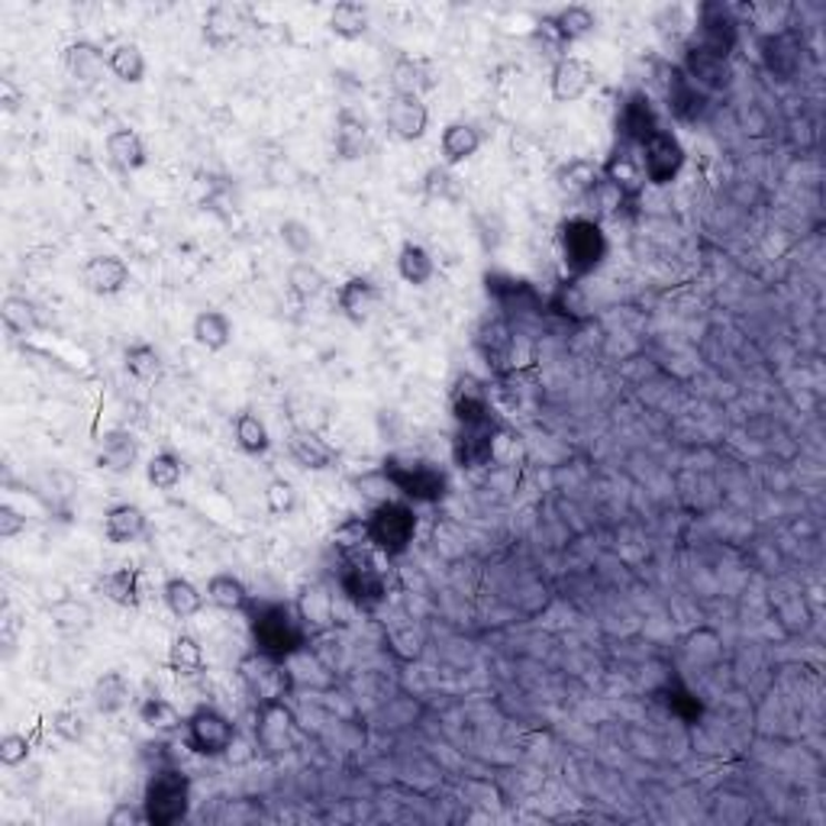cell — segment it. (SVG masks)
<instances>
[{"mask_svg": "<svg viewBox=\"0 0 826 826\" xmlns=\"http://www.w3.org/2000/svg\"><path fill=\"white\" fill-rule=\"evenodd\" d=\"M246 623H249V637H252V649L268 652L275 659H295L307 646L310 630L303 627L298 607L288 601H271V598H256L246 610Z\"/></svg>", "mask_w": 826, "mask_h": 826, "instance_id": "1", "label": "cell"}, {"mask_svg": "<svg viewBox=\"0 0 826 826\" xmlns=\"http://www.w3.org/2000/svg\"><path fill=\"white\" fill-rule=\"evenodd\" d=\"M381 478L411 504H440L450 494V475L420 455H388L381 462Z\"/></svg>", "mask_w": 826, "mask_h": 826, "instance_id": "2", "label": "cell"}, {"mask_svg": "<svg viewBox=\"0 0 826 826\" xmlns=\"http://www.w3.org/2000/svg\"><path fill=\"white\" fill-rule=\"evenodd\" d=\"M607 252H610V242L598 217L578 214L559 226V256H562L565 275L571 281L595 275L607 259Z\"/></svg>", "mask_w": 826, "mask_h": 826, "instance_id": "3", "label": "cell"}, {"mask_svg": "<svg viewBox=\"0 0 826 826\" xmlns=\"http://www.w3.org/2000/svg\"><path fill=\"white\" fill-rule=\"evenodd\" d=\"M143 810L149 826H178L190 814V778L182 765L152 768L143 788Z\"/></svg>", "mask_w": 826, "mask_h": 826, "instance_id": "4", "label": "cell"}, {"mask_svg": "<svg viewBox=\"0 0 826 826\" xmlns=\"http://www.w3.org/2000/svg\"><path fill=\"white\" fill-rule=\"evenodd\" d=\"M365 526H369V539L378 556L401 559L411 553L420 520H416L411 500L397 497V500H378L365 517Z\"/></svg>", "mask_w": 826, "mask_h": 826, "instance_id": "5", "label": "cell"}, {"mask_svg": "<svg viewBox=\"0 0 826 826\" xmlns=\"http://www.w3.org/2000/svg\"><path fill=\"white\" fill-rule=\"evenodd\" d=\"M337 581L342 598L352 603L355 610H362V613H375L378 607L388 601V581H384V571L378 568L372 553L342 556Z\"/></svg>", "mask_w": 826, "mask_h": 826, "instance_id": "6", "label": "cell"}, {"mask_svg": "<svg viewBox=\"0 0 826 826\" xmlns=\"http://www.w3.org/2000/svg\"><path fill=\"white\" fill-rule=\"evenodd\" d=\"M239 681L249 691L252 704L281 701V698H291V691H295V672H291L288 659H275L259 649H252L239 659Z\"/></svg>", "mask_w": 826, "mask_h": 826, "instance_id": "7", "label": "cell"}, {"mask_svg": "<svg viewBox=\"0 0 826 826\" xmlns=\"http://www.w3.org/2000/svg\"><path fill=\"white\" fill-rule=\"evenodd\" d=\"M688 42L711 52L716 59H723V62H730L736 45H740V17H736V10L730 3H720V0L701 3L698 7V23H694Z\"/></svg>", "mask_w": 826, "mask_h": 826, "instance_id": "8", "label": "cell"}, {"mask_svg": "<svg viewBox=\"0 0 826 826\" xmlns=\"http://www.w3.org/2000/svg\"><path fill=\"white\" fill-rule=\"evenodd\" d=\"M236 740H239L236 723H233L224 711L210 708V704L190 711L188 720H185V743H188L190 752H197V755H204V758L229 755Z\"/></svg>", "mask_w": 826, "mask_h": 826, "instance_id": "9", "label": "cell"}, {"mask_svg": "<svg viewBox=\"0 0 826 826\" xmlns=\"http://www.w3.org/2000/svg\"><path fill=\"white\" fill-rule=\"evenodd\" d=\"M639 165H642V175H646V185L652 188H669L672 182H678L684 162H688V152L681 146L675 130H659L652 133L642 146L637 149Z\"/></svg>", "mask_w": 826, "mask_h": 826, "instance_id": "10", "label": "cell"}, {"mask_svg": "<svg viewBox=\"0 0 826 826\" xmlns=\"http://www.w3.org/2000/svg\"><path fill=\"white\" fill-rule=\"evenodd\" d=\"M252 743L265 755H281V752L295 750V743H298V714L288 704V698L256 704Z\"/></svg>", "mask_w": 826, "mask_h": 826, "instance_id": "11", "label": "cell"}, {"mask_svg": "<svg viewBox=\"0 0 826 826\" xmlns=\"http://www.w3.org/2000/svg\"><path fill=\"white\" fill-rule=\"evenodd\" d=\"M659 130H662V120H659V111H655L652 97L646 91L627 94L623 104H620V111H617V143L630 146V149H639Z\"/></svg>", "mask_w": 826, "mask_h": 826, "instance_id": "12", "label": "cell"}, {"mask_svg": "<svg viewBox=\"0 0 826 826\" xmlns=\"http://www.w3.org/2000/svg\"><path fill=\"white\" fill-rule=\"evenodd\" d=\"M384 126L401 143H420L430 130V107L416 94H391L384 101Z\"/></svg>", "mask_w": 826, "mask_h": 826, "instance_id": "13", "label": "cell"}, {"mask_svg": "<svg viewBox=\"0 0 826 826\" xmlns=\"http://www.w3.org/2000/svg\"><path fill=\"white\" fill-rule=\"evenodd\" d=\"M595 84H598V69L581 55H565L549 72V94L556 104H575L588 97Z\"/></svg>", "mask_w": 826, "mask_h": 826, "instance_id": "14", "label": "cell"}, {"mask_svg": "<svg viewBox=\"0 0 826 826\" xmlns=\"http://www.w3.org/2000/svg\"><path fill=\"white\" fill-rule=\"evenodd\" d=\"M662 94H665V104H669V113L675 116L678 123H698L704 111H708V94L684 75L681 65H665L662 69Z\"/></svg>", "mask_w": 826, "mask_h": 826, "instance_id": "15", "label": "cell"}, {"mask_svg": "<svg viewBox=\"0 0 826 826\" xmlns=\"http://www.w3.org/2000/svg\"><path fill=\"white\" fill-rule=\"evenodd\" d=\"M494 443H497V423H478V426H455L452 436V458L458 468L475 472L485 468L494 458Z\"/></svg>", "mask_w": 826, "mask_h": 826, "instance_id": "16", "label": "cell"}, {"mask_svg": "<svg viewBox=\"0 0 826 826\" xmlns=\"http://www.w3.org/2000/svg\"><path fill=\"white\" fill-rule=\"evenodd\" d=\"M133 281V271L130 265L123 262L120 256L113 252H101V256H91L87 262L81 265V285L97 295V298H116L130 288Z\"/></svg>", "mask_w": 826, "mask_h": 826, "instance_id": "17", "label": "cell"}, {"mask_svg": "<svg viewBox=\"0 0 826 826\" xmlns=\"http://www.w3.org/2000/svg\"><path fill=\"white\" fill-rule=\"evenodd\" d=\"M62 69L81 87H97L104 81V75L111 72L107 69V52L91 39H75V42H69L62 49Z\"/></svg>", "mask_w": 826, "mask_h": 826, "instance_id": "18", "label": "cell"}, {"mask_svg": "<svg viewBox=\"0 0 826 826\" xmlns=\"http://www.w3.org/2000/svg\"><path fill=\"white\" fill-rule=\"evenodd\" d=\"M601 178L617 190L623 200H637L639 194L646 190V175L639 165L637 149L630 146H613V152L607 155V162H601Z\"/></svg>", "mask_w": 826, "mask_h": 826, "instance_id": "19", "label": "cell"}, {"mask_svg": "<svg viewBox=\"0 0 826 826\" xmlns=\"http://www.w3.org/2000/svg\"><path fill=\"white\" fill-rule=\"evenodd\" d=\"M378 303H381V291L372 278L365 275H352L339 285L337 291V310L352 323V327H365L375 317Z\"/></svg>", "mask_w": 826, "mask_h": 826, "instance_id": "20", "label": "cell"}, {"mask_svg": "<svg viewBox=\"0 0 826 826\" xmlns=\"http://www.w3.org/2000/svg\"><path fill=\"white\" fill-rule=\"evenodd\" d=\"M246 27H252L249 10L239 3H214L204 13V42L210 49H229L233 42H239V37L246 33Z\"/></svg>", "mask_w": 826, "mask_h": 826, "instance_id": "21", "label": "cell"}, {"mask_svg": "<svg viewBox=\"0 0 826 826\" xmlns=\"http://www.w3.org/2000/svg\"><path fill=\"white\" fill-rule=\"evenodd\" d=\"M450 411L455 426H478V423H488L494 420L491 416V397L485 391V384L478 378L465 375L455 381L450 394Z\"/></svg>", "mask_w": 826, "mask_h": 826, "instance_id": "22", "label": "cell"}, {"mask_svg": "<svg viewBox=\"0 0 826 826\" xmlns=\"http://www.w3.org/2000/svg\"><path fill=\"white\" fill-rule=\"evenodd\" d=\"M333 146L342 162H359L372 149V123L369 116L352 107H342L337 113V130H333Z\"/></svg>", "mask_w": 826, "mask_h": 826, "instance_id": "23", "label": "cell"}, {"mask_svg": "<svg viewBox=\"0 0 826 826\" xmlns=\"http://www.w3.org/2000/svg\"><path fill=\"white\" fill-rule=\"evenodd\" d=\"M485 291H488V298L500 310H510V313H526V310L539 307V298H536L533 285L526 278L507 275V271H488L485 275Z\"/></svg>", "mask_w": 826, "mask_h": 826, "instance_id": "24", "label": "cell"}, {"mask_svg": "<svg viewBox=\"0 0 826 826\" xmlns=\"http://www.w3.org/2000/svg\"><path fill=\"white\" fill-rule=\"evenodd\" d=\"M681 69H684V75L691 78L708 97H711L714 91H723V87L730 84V78H733L730 62L716 59V55L698 49V45H691V42H684V62H681Z\"/></svg>", "mask_w": 826, "mask_h": 826, "instance_id": "25", "label": "cell"}, {"mask_svg": "<svg viewBox=\"0 0 826 826\" xmlns=\"http://www.w3.org/2000/svg\"><path fill=\"white\" fill-rule=\"evenodd\" d=\"M140 462V440L130 430H107L97 446V468L111 475H130Z\"/></svg>", "mask_w": 826, "mask_h": 826, "instance_id": "26", "label": "cell"}, {"mask_svg": "<svg viewBox=\"0 0 826 826\" xmlns=\"http://www.w3.org/2000/svg\"><path fill=\"white\" fill-rule=\"evenodd\" d=\"M149 529V517L140 504H130V500H120L107 507L104 514V536L113 546H130L136 539H143Z\"/></svg>", "mask_w": 826, "mask_h": 826, "instance_id": "27", "label": "cell"}, {"mask_svg": "<svg viewBox=\"0 0 826 826\" xmlns=\"http://www.w3.org/2000/svg\"><path fill=\"white\" fill-rule=\"evenodd\" d=\"M288 455L295 458V465H301L307 472H327L337 465V450L313 430H291L288 433Z\"/></svg>", "mask_w": 826, "mask_h": 826, "instance_id": "28", "label": "cell"}, {"mask_svg": "<svg viewBox=\"0 0 826 826\" xmlns=\"http://www.w3.org/2000/svg\"><path fill=\"white\" fill-rule=\"evenodd\" d=\"M482 149V130L468 120H452L443 126V136H440V155H443V165L446 168H455V165H465L468 158H475Z\"/></svg>", "mask_w": 826, "mask_h": 826, "instance_id": "29", "label": "cell"}, {"mask_svg": "<svg viewBox=\"0 0 826 826\" xmlns=\"http://www.w3.org/2000/svg\"><path fill=\"white\" fill-rule=\"evenodd\" d=\"M104 146H107L111 165L116 172H123V175H133V172L146 168V162H149L146 140H143L136 130H130V126H116V130H111Z\"/></svg>", "mask_w": 826, "mask_h": 826, "instance_id": "30", "label": "cell"}, {"mask_svg": "<svg viewBox=\"0 0 826 826\" xmlns=\"http://www.w3.org/2000/svg\"><path fill=\"white\" fill-rule=\"evenodd\" d=\"M543 20H546V27H549L556 37L562 39L565 49H568L571 42L588 39L598 30V13H595L591 7H585V3H568V7L549 13V17H543Z\"/></svg>", "mask_w": 826, "mask_h": 826, "instance_id": "31", "label": "cell"}, {"mask_svg": "<svg viewBox=\"0 0 826 826\" xmlns=\"http://www.w3.org/2000/svg\"><path fill=\"white\" fill-rule=\"evenodd\" d=\"M556 182H559V190L568 194V197L588 200L598 190V185H601V162L575 155V158H568L562 168L556 172Z\"/></svg>", "mask_w": 826, "mask_h": 826, "instance_id": "32", "label": "cell"}, {"mask_svg": "<svg viewBox=\"0 0 826 826\" xmlns=\"http://www.w3.org/2000/svg\"><path fill=\"white\" fill-rule=\"evenodd\" d=\"M97 588H101L104 598L116 603V607L136 610V607L143 603V575H140V568H133V565L111 568L107 575H101Z\"/></svg>", "mask_w": 826, "mask_h": 826, "instance_id": "33", "label": "cell"}, {"mask_svg": "<svg viewBox=\"0 0 826 826\" xmlns=\"http://www.w3.org/2000/svg\"><path fill=\"white\" fill-rule=\"evenodd\" d=\"M190 337L207 352H224L233 345V320L217 307L197 310V317L190 320Z\"/></svg>", "mask_w": 826, "mask_h": 826, "instance_id": "34", "label": "cell"}, {"mask_svg": "<svg viewBox=\"0 0 826 826\" xmlns=\"http://www.w3.org/2000/svg\"><path fill=\"white\" fill-rule=\"evenodd\" d=\"M391 84L397 94H416L423 97L426 91H433L440 84V75L433 69V62L426 59H413V55H401L391 69Z\"/></svg>", "mask_w": 826, "mask_h": 826, "instance_id": "35", "label": "cell"}, {"mask_svg": "<svg viewBox=\"0 0 826 826\" xmlns=\"http://www.w3.org/2000/svg\"><path fill=\"white\" fill-rule=\"evenodd\" d=\"M165 665L168 672L182 681H190V678H200L207 672V652L197 639L190 633H178L168 646V655H165Z\"/></svg>", "mask_w": 826, "mask_h": 826, "instance_id": "36", "label": "cell"}, {"mask_svg": "<svg viewBox=\"0 0 826 826\" xmlns=\"http://www.w3.org/2000/svg\"><path fill=\"white\" fill-rule=\"evenodd\" d=\"M162 603L168 607L175 620H190L207 607V591H200L190 578L175 575L162 585Z\"/></svg>", "mask_w": 826, "mask_h": 826, "instance_id": "37", "label": "cell"}, {"mask_svg": "<svg viewBox=\"0 0 826 826\" xmlns=\"http://www.w3.org/2000/svg\"><path fill=\"white\" fill-rule=\"evenodd\" d=\"M256 601L246 588L242 578H236L233 571H217L210 581H207V603H214L217 610L224 613H246L249 603Z\"/></svg>", "mask_w": 826, "mask_h": 826, "instance_id": "38", "label": "cell"}, {"mask_svg": "<svg viewBox=\"0 0 826 826\" xmlns=\"http://www.w3.org/2000/svg\"><path fill=\"white\" fill-rule=\"evenodd\" d=\"M372 27V10L362 0H339L330 10V33L342 42H355L369 33Z\"/></svg>", "mask_w": 826, "mask_h": 826, "instance_id": "39", "label": "cell"}, {"mask_svg": "<svg viewBox=\"0 0 826 826\" xmlns=\"http://www.w3.org/2000/svg\"><path fill=\"white\" fill-rule=\"evenodd\" d=\"M397 275H401V281L404 285H411V288H423V285H430L433 278H436V259H433V252L423 246V242H404L401 249H397Z\"/></svg>", "mask_w": 826, "mask_h": 826, "instance_id": "40", "label": "cell"}, {"mask_svg": "<svg viewBox=\"0 0 826 826\" xmlns=\"http://www.w3.org/2000/svg\"><path fill=\"white\" fill-rule=\"evenodd\" d=\"M91 701H94L97 714H120L133 701V684H130V678L123 675V672H104V675L94 681V688H91Z\"/></svg>", "mask_w": 826, "mask_h": 826, "instance_id": "41", "label": "cell"}, {"mask_svg": "<svg viewBox=\"0 0 826 826\" xmlns=\"http://www.w3.org/2000/svg\"><path fill=\"white\" fill-rule=\"evenodd\" d=\"M185 720L188 716L182 714L168 698H158L152 694L140 704V723L152 730L155 736H175V733H185Z\"/></svg>", "mask_w": 826, "mask_h": 826, "instance_id": "42", "label": "cell"}, {"mask_svg": "<svg viewBox=\"0 0 826 826\" xmlns=\"http://www.w3.org/2000/svg\"><path fill=\"white\" fill-rule=\"evenodd\" d=\"M285 285L295 301H317L327 291V275L313 259H295L285 271Z\"/></svg>", "mask_w": 826, "mask_h": 826, "instance_id": "43", "label": "cell"}, {"mask_svg": "<svg viewBox=\"0 0 826 826\" xmlns=\"http://www.w3.org/2000/svg\"><path fill=\"white\" fill-rule=\"evenodd\" d=\"M107 69L120 84H143L146 81V55L136 42H116L107 49Z\"/></svg>", "mask_w": 826, "mask_h": 826, "instance_id": "44", "label": "cell"}, {"mask_svg": "<svg viewBox=\"0 0 826 826\" xmlns=\"http://www.w3.org/2000/svg\"><path fill=\"white\" fill-rule=\"evenodd\" d=\"M295 607L310 633H323L333 627V595L323 585H307L301 591V601Z\"/></svg>", "mask_w": 826, "mask_h": 826, "instance_id": "45", "label": "cell"}, {"mask_svg": "<svg viewBox=\"0 0 826 826\" xmlns=\"http://www.w3.org/2000/svg\"><path fill=\"white\" fill-rule=\"evenodd\" d=\"M233 436H236V446L246 452V455H252V458H259V455L271 450V433H268V426H265V420L259 413H236Z\"/></svg>", "mask_w": 826, "mask_h": 826, "instance_id": "46", "label": "cell"}, {"mask_svg": "<svg viewBox=\"0 0 826 826\" xmlns=\"http://www.w3.org/2000/svg\"><path fill=\"white\" fill-rule=\"evenodd\" d=\"M0 317H3V327L17 337H27V333H37L42 327V317H39V307L30 298L23 295H7L3 303H0Z\"/></svg>", "mask_w": 826, "mask_h": 826, "instance_id": "47", "label": "cell"}, {"mask_svg": "<svg viewBox=\"0 0 826 826\" xmlns=\"http://www.w3.org/2000/svg\"><path fill=\"white\" fill-rule=\"evenodd\" d=\"M797 52H801V45H797L794 37L785 33V30H775V33H768V37L762 39V55H765L768 69L778 72V75H794V69H797V62H801Z\"/></svg>", "mask_w": 826, "mask_h": 826, "instance_id": "48", "label": "cell"}, {"mask_svg": "<svg viewBox=\"0 0 826 826\" xmlns=\"http://www.w3.org/2000/svg\"><path fill=\"white\" fill-rule=\"evenodd\" d=\"M123 369L136 378V381H155V378L162 375L165 362H162V352L152 342H133L123 352Z\"/></svg>", "mask_w": 826, "mask_h": 826, "instance_id": "49", "label": "cell"}, {"mask_svg": "<svg viewBox=\"0 0 826 826\" xmlns=\"http://www.w3.org/2000/svg\"><path fill=\"white\" fill-rule=\"evenodd\" d=\"M185 478V465L175 452H155L146 462V482L155 491H175Z\"/></svg>", "mask_w": 826, "mask_h": 826, "instance_id": "50", "label": "cell"}, {"mask_svg": "<svg viewBox=\"0 0 826 826\" xmlns=\"http://www.w3.org/2000/svg\"><path fill=\"white\" fill-rule=\"evenodd\" d=\"M278 239H281V246L295 259H310L317 252V233H313V226L303 224L298 217H288V220L278 224Z\"/></svg>", "mask_w": 826, "mask_h": 826, "instance_id": "51", "label": "cell"}, {"mask_svg": "<svg viewBox=\"0 0 826 826\" xmlns=\"http://www.w3.org/2000/svg\"><path fill=\"white\" fill-rule=\"evenodd\" d=\"M549 310L559 313L562 320H571V323L588 320V303H585V295H581V285L571 281V278L562 281V285L556 288V295L549 298Z\"/></svg>", "mask_w": 826, "mask_h": 826, "instance_id": "52", "label": "cell"}, {"mask_svg": "<svg viewBox=\"0 0 826 826\" xmlns=\"http://www.w3.org/2000/svg\"><path fill=\"white\" fill-rule=\"evenodd\" d=\"M52 623L55 630L62 633H84L91 623H94V613L87 603L75 601V598H65V601L52 603Z\"/></svg>", "mask_w": 826, "mask_h": 826, "instance_id": "53", "label": "cell"}, {"mask_svg": "<svg viewBox=\"0 0 826 826\" xmlns=\"http://www.w3.org/2000/svg\"><path fill=\"white\" fill-rule=\"evenodd\" d=\"M265 507L275 517H291L298 510V488L288 478H271L265 485Z\"/></svg>", "mask_w": 826, "mask_h": 826, "instance_id": "54", "label": "cell"}, {"mask_svg": "<svg viewBox=\"0 0 826 826\" xmlns=\"http://www.w3.org/2000/svg\"><path fill=\"white\" fill-rule=\"evenodd\" d=\"M423 194L430 200H458V178L452 175V168H446V165H433L423 175Z\"/></svg>", "mask_w": 826, "mask_h": 826, "instance_id": "55", "label": "cell"}, {"mask_svg": "<svg viewBox=\"0 0 826 826\" xmlns=\"http://www.w3.org/2000/svg\"><path fill=\"white\" fill-rule=\"evenodd\" d=\"M30 740H27V733H7V736H0V765L3 768H20V765H27L30 762Z\"/></svg>", "mask_w": 826, "mask_h": 826, "instance_id": "56", "label": "cell"}, {"mask_svg": "<svg viewBox=\"0 0 826 826\" xmlns=\"http://www.w3.org/2000/svg\"><path fill=\"white\" fill-rule=\"evenodd\" d=\"M52 730L62 743H81L87 736V723L78 711H55L52 714Z\"/></svg>", "mask_w": 826, "mask_h": 826, "instance_id": "57", "label": "cell"}, {"mask_svg": "<svg viewBox=\"0 0 826 826\" xmlns=\"http://www.w3.org/2000/svg\"><path fill=\"white\" fill-rule=\"evenodd\" d=\"M669 711H672L678 720H684V723H694V720H701V714H704L701 701H698L691 691H684V688L669 691Z\"/></svg>", "mask_w": 826, "mask_h": 826, "instance_id": "58", "label": "cell"}, {"mask_svg": "<svg viewBox=\"0 0 826 826\" xmlns=\"http://www.w3.org/2000/svg\"><path fill=\"white\" fill-rule=\"evenodd\" d=\"M146 824V810H143V801L140 804H130V801H120L107 814V826H143Z\"/></svg>", "mask_w": 826, "mask_h": 826, "instance_id": "59", "label": "cell"}, {"mask_svg": "<svg viewBox=\"0 0 826 826\" xmlns=\"http://www.w3.org/2000/svg\"><path fill=\"white\" fill-rule=\"evenodd\" d=\"M20 533H27V514L10 504H0V539H13Z\"/></svg>", "mask_w": 826, "mask_h": 826, "instance_id": "60", "label": "cell"}, {"mask_svg": "<svg viewBox=\"0 0 826 826\" xmlns=\"http://www.w3.org/2000/svg\"><path fill=\"white\" fill-rule=\"evenodd\" d=\"M0 104L7 113H17L23 104H27V94L10 81V78H0Z\"/></svg>", "mask_w": 826, "mask_h": 826, "instance_id": "61", "label": "cell"}]
</instances>
